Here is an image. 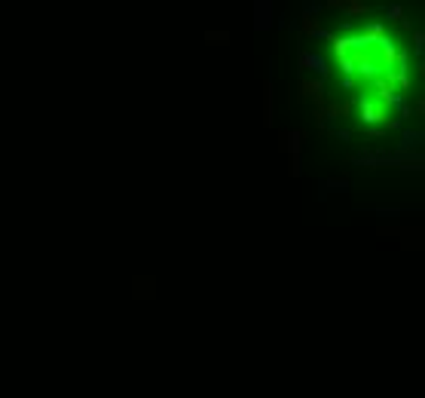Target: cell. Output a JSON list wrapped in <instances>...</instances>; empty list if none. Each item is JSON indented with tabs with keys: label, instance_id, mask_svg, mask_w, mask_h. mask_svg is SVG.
Returning <instances> with one entry per match:
<instances>
[{
	"label": "cell",
	"instance_id": "5b68a950",
	"mask_svg": "<svg viewBox=\"0 0 425 398\" xmlns=\"http://www.w3.org/2000/svg\"><path fill=\"white\" fill-rule=\"evenodd\" d=\"M269 25V0H257V28Z\"/></svg>",
	"mask_w": 425,
	"mask_h": 398
},
{
	"label": "cell",
	"instance_id": "7a4b0ae2",
	"mask_svg": "<svg viewBox=\"0 0 425 398\" xmlns=\"http://www.w3.org/2000/svg\"><path fill=\"white\" fill-rule=\"evenodd\" d=\"M300 67L303 71H318V74H324L327 67H324V58L322 55H312V52H300Z\"/></svg>",
	"mask_w": 425,
	"mask_h": 398
},
{
	"label": "cell",
	"instance_id": "277c9868",
	"mask_svg": "<svg viewBox=\"0 0 425 398\" xmlns=\"http://www.w3.org/2000/svg\"><path fill=\"white\" fill-rule=\"evenodd\" d=\"M300 92L306 95V99H315L318 104H324V95H322V83H318V80H315V83H312V80H309V83H303V86H300Z\"/></svg>",
	"mask_w": 425,
	"mask_h": 398
},
{
	"label": "cell",
	"instance_id": "3957f363",
	"mask_svg": "<svg viewBox=\"0 0 425 398\" xmlns=\"http://www.w3.org/2000/svg\"><path fill=\"white\" fill-rule=\"evenodd\" d=\"M303 34H306V37L322 34V25H318V16H315V6H306V16H303Z\"/></svg>",
	"mask_w": 425,
	"mask_h": 398
},
{
	"label": "cell",
	"instance_id": "6da1fadb",
	"mask_svg": "<svg viewBox=\"0 0 425 398\" xmlns=\"http://www.w3.org/2000/svg\"><path fill=\"white\" fill-rule=\"evenodd\" d=\"M358 111H361V123L370 126V123H389V129L398 126V120H389V104H382L380 99H373V95H364L358 99Z\"/></svg>",
	"mask_w": 425,
	"mask_h": 398
}]
</instances>
